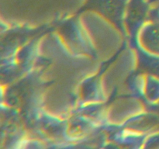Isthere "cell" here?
Wrapping results in <instances>:
<instances>
[]
</instances>
